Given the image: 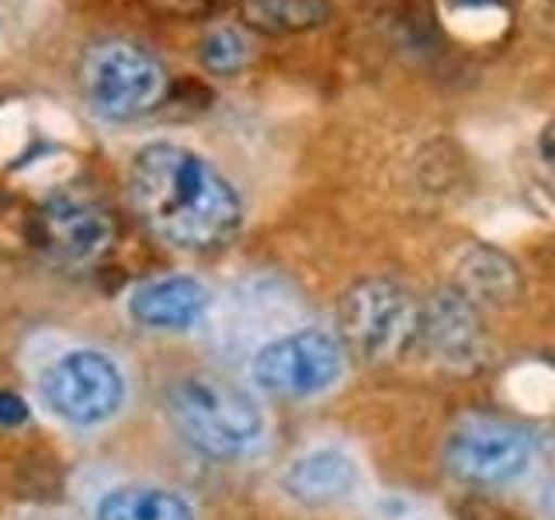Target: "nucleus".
<instances>
[{
	"label": "nucleus",
	"instance_id": "obj_1",
	"mask_svg": "<svg viewBox=\"0 0 555 520\" xmlns=\"http://www.w3.org/2000/svg\"><path fill=\"white\" fill-rule=\"evenodd\" d=\"M129 195L146 230L188 253L230 247L243 230V198L195 150L153 143L129 167Z\"/></svg>",
	"mask_w": 555,
	"mask_h": 520
},
{
	"label": "nucleus",
	"instance_id": "obj_2",
	"mask_svg": "<svg viewBox=\"0 0 555 520\" xmlns=\"http://www.w3.org/2000/svg\"><path fill=\"white\" fill-rule=\"evenodd\" d=\"M167 413L181 438L216 461H240L264 441V410L236 381L195 372L167 389Z\"/></svg>",
	"mask_w": 555,
	"mask_h": 520
},
{
	"label": "nucleus",
	"instance_id": "obj_3",
	"mask_svg": "<svg viewBox=\"0 0 555 520\" xmlns=\"http://www.w3.org/2000/svg\"><path fill=\"white\" fill-rule=\"evenodd\" d=\"M413 295L392 277H364L344 291L337 309V340L347 354L369 364L403 354L416 334Z\"/></svg>",
	"mask_w": 555,
	"mask_h": 520
},
{
	"label": "nucleus",
	"instance_id": "obj_4",
	"mask_svg": "<svg viewBox=\"0 0 555 520\" xmlns=\"http://www.w3.org/2000/svg\"><path fill=\"white\" fill-rule=\"evenodd\" d=\"M80 83L87 104L112 121H126L153 112L167 94V69L150 49L112 39L83 56Z\"/></svg>",
	"mask_w": 555,
	"mask_h": 520
},
{
	"label": "nucleus",
	"instance_id": "obj_5",
	"mask_svg": "<svg viewBox=\"0 0 555 520\" xmlns=\"http://www.w3.org/2000/svg\"><path fill=\"white\" fill-rule=\"evenodd\" d=\"M347 368V351L337 334L302 326L268 340L250 358V378L260 392L282 399H309L334 389Z\"/></svg>",
	"mask_w": 555,
	"mask_h": 520
},
{
	"label": "nucleus",
	"instance_id": "obj_6",
	"mask_svg": "<svg viewBox=\"0 0 555 520\" xmlns=\"http://www.w3.org/2000/svg\"><path fill=\"white\" fill-rule=\"evenodd\" d=\"M118 236L115 216L83 191H56L31 216V243L52 264L87 271L112 253Z\"/></svg>",
	"mask_w": 555,
	"mask_h": 520
},
{
	"label": "nucleus",
	"instance_id": "obj_7",
	"mask_svg": "<svg viewBox=\"0 0 555 520\" xmlns=\"http://www.w3.org/2000/svg\"><path fill=\"white\" fill-rule=\"evenodd\" d=\"M42 399L60 420L98 427L126 403V378L118 364L94 347H74L42 372Z\"/></svg>",
	"mask_w": 555,
	"mask_h": 520
},
{
	"label": "nucleus",
	"instance_id": "obj_8",
	"mask_svg": "<svg viewBox=\"0 0 555 520\" xmlns=\"http://www.w3.org/2000/svg\"><path fill=\"white\" fill-rule=\"evenodd\" d=\"M534 438L528 427L496 420V416H468L444 444L448 472L468 482L493 490V485L517 482L531 468Z\"/></svg>",
	"mask_w": 555,
	"mask_h": 520
},
{
	"label": "nucleus",
	"instance_id": "obj_9",
	"mask_svg": "<svg viewBox=\"0 0 555 520\" xmlns=\"http://www.w3.org/2000/svg\"><path fill=\"white\" fill-rule=\"evenodd\" d=\"M479 312L482 309L462 299L455 288L434 291L416 309L413 343L448 372H473L486 361V326Z\"/></svg>",
	"mask_w": 555,
	"mask_h": 520
},
{
	"label": "nucleus",
	"instance_id": "obj_10",
	"mask_svg": "<svg viewBox=\"0 0 555 520\" xmlns=\"http://www.w3.org/2000/svg\"><path fill=\"white\" fill-rule=\"evenodd\" d=\"M208 309H212V295L191 274L150 277L129 295L132 320L150 329H167V334L195 329L208 316Z\"/></svg>",
	"mask_w": 555,
	"mask_h": 520
},
{
	"label": "nucleus",
	"instance_id": "obj_11",
	"mask_svg": "<svg viewBox=\"0 0 555 520\" xmlns=\"http://www.w3.org/2000/svg\"><path fill=\"white\" fill-rule=\"evenodd\" d=\"M282 490L306 507H330L358 490V465L340 447H309L285 465Z\"/></svg>",
	"mask_w": 555,
	"mask_h": 520
},
{
	"label": "nucleus",
	"instance_id": "obj_12",
	"mask_svg": "<svg viewBox=\"0 0 555 520\" xmlns=\"http://www.w3.org/2000/svg\"><path fill=\"white\" fill-rule=\"evenodd\" d=\"M451 288L476 309H486V306L500 309V306H511L520 295V271L503 250L476 243V247H468L459 257Z\"/></svg>",
	"mask_w": 555,
	"mask_h": 520
},
{
	"label": "nucleus",
	"instance_id": "obj_13",
	"mask_svg": "<svg viewBox=\"0 0 555 520\" xmlns=\"http://www.w3.org/2000/svg\"><path fill=\"white\" fill-rule=\"evenodd\" d=\"M98 520H195V507L164 485H118L94 507Z\"/></svg>",
	"mask_w": 555,
	"mask_h": 520
},
{
	"label": "nucleus",
	"instance_id": "obj_14",
	"mask_svg": "<svg viewBox=\"0 0 555 520\" xmlns=\"http://www.w3.org/2000/svg\"><path fill=\"white\" fill-rule=\"evenodd\" d=\"M330 0H243L247 25L268 35H299L330 22Z\"/></svg>",
	"mask_w": 555,
	"mask_h": 520
},
{
	"label": "nucleus",
	"instance_id": "obj_15",
	"mask_svg": "<svg viewBox=\"0 0 555 520\" xmlns=\"http://www.w3.org/2000/svg\"><path fill=\"white\" fill-rule=\"evenodd\" d=\"M250 46L236 28H212L202 42V63L212 74H236L240 66H247Z\"/></svg>",
	"mask_w": 555,
	"mask_h": 520
},
{
	"label": "nucleus",
	"instance_id": "obj_16",
	"mask_svg": "<svg viewBox=\"0 0 555 520\" xmlns=\"http://www.w3.org/2000/svg\"><path fill=\"white\" fill-rule=\"evenodd\" d=\"M28 420V406L22 395L14 392H0V424L4 427H22Z\"/></svg>",
	"mask_w": 555,
	"mask_h": 520
},
{
	"label": "nucleus",
	"instance_id": "obj_17",
	"mask_svg": "<svg viewBox=\"0 0 555 520\" xmlns=\"http://www.w3.org/2000/svg\"><path fill=\"white\" fill-rule=\"evenodd\" d=\"M160 11H170V14H198V11H208L216 4V0H153Z\"/></svg>",
	"mask_w": 555,
	"mask_h": 520
},
{
	"label": "nucleus",
	"instance_id": "obj_18",
	"mask_svg": "<svg viewBox=\"0 0 555 520\" xmlns=\"http://www.w3.org/2000/svg\"><path fill=\"white\" fill-rule=\"evenodd\" d=\"M538 153H542L545 170L555 178V118H552L548 126L542 129V135H538Z\"/></svg>",
	"mask_w": 555,
	"mask_h": 520
},
{
	"label": "nucleus",
	"instance_id": "obj_19",
	"mask_svg": "<svg viewBox=\"0 0 555 520\" xmlns=\"http://www.w3.org/2000/svg\"><path fill=\"white\" fill-rule=\"evenodd\" d=\"M451 8H493V4H503V0H448Z\"/></svg>",
	"mask_w": 555,
	"mask_h": 520
}]
</instances>
